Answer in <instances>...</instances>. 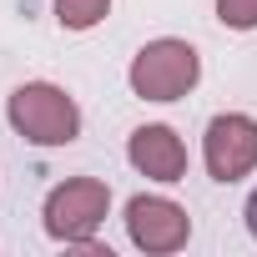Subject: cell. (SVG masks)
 Returning a JSON list of instances; mask_svg holds the SVG:
<instances>
[{
	"mask_svg": "<svg viewBox=\"0 0 257 257\" xmlns=\"http://www.w3.org/2000/svg\"><path fill=\"white\" fill-rule=\"evenodd\" d=\"M11 126L31 142V147H71L81 137V111L76 101L51 86V81H26L11 91V106H6Z\"/></svg>",
	"mask_w": 257,
	"mask_h": 257,
	"instance_id": "6da1fadb",
	"label": "cell"
},
{
	"mask_svg": "<svg viewBox=\"0 0 257 257\" xmlns=\"http://www.w3.org/2000/svg\"><path fill=\"white\" fill-rule=\"evenodd\" d=\"M197 76H202L197 51L187 41H172V36L142 46L137 61H132V71H126V81H132V91L142 101H177V96H187L197 86Z\"/></svg>",
	"mask_w": 257,
	"mask_h": 257,
	"instance_id": "7a4b0ae2",
	"label": "cell"
},
{
	"mask_svg": "<svg viewBox=\"0 0 257 257\" xmlns=\"http://www.w3.org/2000/svg\"><path fill=\"white\" fill-rule=\"evenodd\" d=\"M106 212H111V187L96 182V177H76V182H61L46 197V232L56 242L91 247V237L106 222Z\"/></svg>",
	"mask_w": 257,
	"mask_h": 257,
	"instance_id": "3957f363",
	"label": "cell"
},
{
	"mask_svg": "<svg viewBox=\"0 0 257 257\" xmlns=\"http://www.w3.org/2000/svg\"><path fill=\"white\" fill-rule=\"evenodd\" d=\"M202 157L207 172L217 182H237L257 167V121L242 111H222L207 121V137H202Z\"/></svg>",
	"mask_w": 257,
	"mask_h": 257,
	"instance_id": "277c9868",
	"label": "cell"
},
{
	"mask_svg": "<svg viewBox=\"0 0 257 257\" xmlns=\"http://www.w3.org/2000/svg\"><path fill=\"white\" fill-rule=\"evenodd\" d=\"M126 232L142 252H177L192 237V217L167 197H132L126 202Z\"/></svg>",
	"mask_w": 257,
	"mask_h": 257,
	"instance_id": "5b68a950",
	"label": "cell"
},
{
	"mask_svg": "<svg viewBox=\"0 0 257 257\" xmlns=\"http://www.w3.org/2000/svg\"><path fill=\"white\" fill-rule=\"evenodd\" d=\"M132 167L152 182H182L187 177V147L172 126H137L132 132V147H126Z\"/></svg>",
	"mask_w": 257,
	"mask_h": 257,
	"instance_id": "8992f818",
	"label": "cell"
},
{
	"mask_svg": "<svg viewBox=\"0 0 257 257\" xmlns=\"http://www.w3.org/2000/svg\"><path fill=\"white\" fill-rule=\"evenodd\" d=\"M106 11H111V0H56V21L66 31H91L106 21Z\"/></svg>",
	"mask_w": 257,
	"mask_h": 257,
	"instance_id": "52a82bcc",
	"label": "cell"
},
{
	"mask_svg": "<svg viewBox=\"0 0 257 257\" xmlns=\"http://www.w3.org/2000/svg\"><path fill=\"white\" fill-rule=\"evenodd\" d=\"M217 21L232 31H252L257 26V0H217Z\"/></svg>",
	"mask_w": 257,
	"mask_h": 257,
	"instance_id": "ba28073f",
	"label": "cell"
},
{
	"mask_svg": "<svg viewBox=\"0 0 257 257\" xmlns=\"http://www.w3.org/2000/svg\"><path fill=\"white\" fill-rule=\"evenodd\" d=\"M247 227H252V237H257V192L247 197Z\"/></svg>",
	"mask_w": 257,
	"mask_h": 257,
	"instance_id": "9c48e42d",
	"label": "cell"
}]
</instances>
